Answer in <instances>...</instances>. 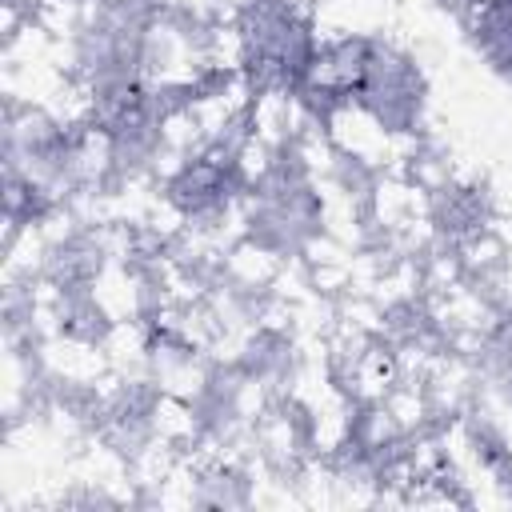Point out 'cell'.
<instances>
[{
  "label": "cell",
  "mask_w": 512,
  "mask_h": 512,
  "mask_svg": "<svg viewBox=\"0 0 512 512\" xmlns=\"http://www.w3.org/2000/svg\"><path fill=\"white\" fill-rule=\"evenodd\" d=\"M316 132L292 128L260 140L256 164L240 200L236 244L268 264L312 260L328 240V180L316 160Z\"/></svg>",
  "instance_id": "obj_1"
},
{
  "label": "cell",
  "mask_w": 512,
  "mask_h": 512,
  "mask_svg": "<svg viewBox=\"0 0 512 512\" xmlns=\"http://www.w3.org/2000/svg\"><path fill=\"white\" fill-rule=\"evenodd\" d=\"M228 36L252 100H292L312 84L324 36L304 0H228Z\"/></svg>",
  "instance_id": "obj_2"
},
{
  "label": "cell",
  "mask_w": 512,
  "mask_h": 512,
  "mask_svg": "<svg viewBox=\"0 0 512 512\" xmlns=\"http://www.w3.org/2000/svg\"><path fill=\"white\" fill-rule=\"evenodd\" d=\"M348 104L400 156H408V148L416 140H424V132H428L432 88H428V76H424L420 60L404 44L372 32L364 64H360V72L348 88Z\"/></svg>",
  "instance_id": "obj_3"
},
{
  "label": "cell",
  "mask_w": 512,
  "mask_h": 512,
  "mask_svg": "<svg viewBox=\"0 0 512 512\" xmlns=\"http://www.w3.org/2000/svg\"><path fill=\"white\" fill-rule=\"evenodd\" d=\"M492 216H496L492 192L476 180L444 176L440 184L424 188V224L440 248H452V252L472 248L476 240L488 236Z\"/></svg>",
  "instance_id": "obj_4"
},
{
  "label": "cell",
  "mask_w": 512,
  "mask_h": 512,
  "mask_svg": "<svg viewBox=\"0 0 512 512\" xmlns=\"http://www.w3.org/2000/svg\"><path fill=\"white\" fill-rule=\"evenodd\" d=\"M232 360L240 364V372L272 400L288 396L292 384L300 380V364H304V352H300V340L288 324H280L276 316L252 324L244 336H236V348H232Z\"/></svg>",
  "instance_id": "obj_5"
},
{
  "label": "cell",
  "mask_w": 512,
  "mask_h": 512,
  "mask_svg": "<svg viewBox=\"0 0 512 512\" xmlns=\"http://www.w3.org/2000/svg\"><path fill=\"white\" fill-rule=\"evenodd\" d=\"M476 384L512 416V300H500L484 312L472 340Z\"/></svg>",
  "instance_id": "obj_6"
},
{
  "label": "cell",
  "mask_w": 512,
  "mask_h": 512,
  "mask_svg": "<svg viewBox=\"0 0 512 512\" xmlns=\"http://www.w3.org/2000/svg\"><path fill=\"white\" fill-rule=\"evenodd\" d=\"M256 500V476L236 456H208L192 472L188 504L196 508H248Z\"/></svg>",
  "instance_id": "obj_7"
},
{
  "label": "cell",
  "mask_w": 512,
  "mask_h": 512,
  "mask_svg": "<svg viewBox=\"0 0 512 512\" xmlns=\"http://www.w3.org/2000/svg\"><path fill=\"white\" fill-rule=\"evenodd\" d=\"M464 32H468L472 48L480 52V60L504 84H512V0H484L464 20Z\"/></svg>",
  "instance_id": "obj_8"
}]
</instances>
